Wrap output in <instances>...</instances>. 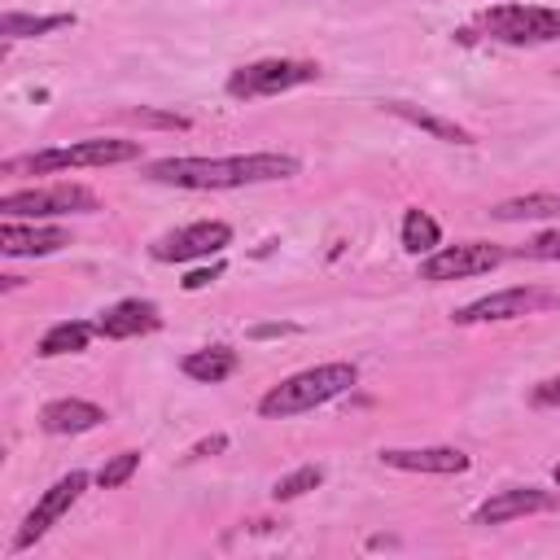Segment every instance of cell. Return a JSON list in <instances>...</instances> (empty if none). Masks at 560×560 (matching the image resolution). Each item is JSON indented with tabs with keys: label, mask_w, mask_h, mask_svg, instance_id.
I'll list each match as a JSON object with an SVG mask.
<instances>
[{
	"label": "cell",
	"mask_w": 560,
	"mask_h": 560,
	"mask_svg": "<svg viewBox=\"0 0 560 560\" xmlns=\"http://www.w3.org/2000/svg\"><path fill=\"white\" fill-rule=\"evenodd\" d=\"M298 171L302 162L293 153L258 149V153H228V158H158L144 166V179L162 188H184V192H228V188L293 179Z\"/></svg>",
	"instance_id": "obj_1"
},
{
	"label": "cell",
	"mask_w": 560,
	"mask_h": 560,
	"mask_svg": "<svg viewBox=\"0 0 560 560\" xmlns=\"http://www.w3.org/2000/svg\"><path fill=\"white\" fill-rule=\"evenodd\" d=\"M354 385H359V368L346 359H328V363H315V368H302V372L276 381L258 398V416L262 420H293V416H306V411L341 398Z\"/></svg>",
	"instance_id": "obj_2"
},
{
	"label": "cell",
	"mask_w": 560,
	"mask_h": 560,
	"mask_svg": "<svg viewBox=\"0 0 560 560\" xmlns=\"http://www.w3.org/2000/svg\"><path fill=\"white\" fill-rule=\"evenodd\" d=\"M136 158H144L140 140L88 136V140H70V144H52V149L4 158L0 171L4 175H57V171H83V166H122V162H136Z\"/></svg>",
	"instance_id": "obj_3"
},
{
	"label": "cell",
	"mask_w": 560,
	"mask_h": 560,
	"mask_svg": "<svg viewBox=\"0 0 560 560\" xmlns=\"http://www.w3.org/2000/svg\"><path fill=\"white\" fill-rule=\"evenodd\" d=\"M477 26L508 44V48H538V44H556L560 39V9L551 4H521V0H508V4H490L477 13Z\"/></svg>",
	"instance_id": "obj_4"
},
{
	"label": "cell",
	"mask_w": 560,
	"mask_h": 560,
	"mask_svg": "<svg viewBox=\"0 0 560 560\" xmlns=\"http://www.w3.org/2000/svg\"><path fill=\"white\" fill-rule=\"evenodd\" d=\"M319 79V66L315 61H302V57H258V61H245L228 74L223 92L232 101H258V96H280V92H293V88H306Z\"/></svg>",
	"instance_id": "obj_5"
},
{
	"label": "cell",
	"mask_w": 560,
	"mask_h": 560,
	"mask_svg": "<svg viewBox=\"0 0 560 560\" xmlns=\"http://www.w3.org/2000/svg\"><path fill=\"white\" fill-rule=\"evenodd\" d=\"M101 197L88 184H35L0 197L4 219H66V214H96Z\"/></svg>",
	"instance_id": "obj_6"
},
{
	"label": "cell",
	"mask_w": 560,
	"mask_h": 560,
	"mask_svg": "<svg viewBox=\"0 0 560 560\" xmlns=\"http://www.w3.org/2000/svg\"><path fill=\"white\" fill-rule=\"evenodd\" d=\"M88 481H92V477H88L83 468H74V472H66V477H57V481L35 499V508L22 516V525H18V534H13V547H9V551L18 556V551L35 547V542H39V538H44V534H48V529H52V525H57V521H61V516L83 499Z\"/></svg>",
	"instance_id": "obj_7"
},
{
	"label": "cell",
	"mask_w": 560,
	"mask_h": 560,
	"mask_svg": "<svg viewBox=\"0 0 560 560\" xmlns=\"http://www.w3.org/2000/svg\"><path fill=\"white\" fill-rule=\"evenodd\" d=\"M547 306H560V293L538 289V284H508V289H494V293L451 311V319L455 324H503V319H521V315H534Z\"/></svg>",
	"instance_id": "obj_8"
},
{
	"label": "cell",
	"mask_w": 560,
	"mask_h": 560,
	"mask_svg": "<svg viewBox=\"0 0 560 560\" xmlns=\"http://www.w3.org/2000/svg\"><path fill=\"white\" fill-rule=\"evenodd\" d=\"M508 254L490 241H455V245H438L433 254L420 258V280L429 284H446V280H468V276H486L503 262Z\"/></svg>",
	"instance_id": "obj_9"
},
{
	"label": "cell",
	"mask_w": 560,
	"mask_h": 560,
	"mask_svg": "<svg viewBox=\"0 0 560 560\" xmlns=\"http://www.w3.org/2000/svg\"><path fill=\"white\" fill-rule=\"evenodd\" d=\"M228 245H232V223H223V219H197V223H184V228L158 236L149 245V258L153 262H197V258L223 254Z\"/></svg>",
	"instance_id": "obj_10"
},
{
	"label": "cell",
	"mask_w": 560,
	"mask_h": 560,
	"mask_svg": "<svg viewBox=\"0 0 560 560\" xmlns=\"http://www.w3.org/2000/svg\"><path fill=\"white\" fill-rule=\"evenodd\" d=\"M560 503L556 490H542V486H508L490 499H481L472 508V525L490 529V525H503V521H521V516H538V512H551Z\"/></svg>",
	"instance_id": "obj_11"
},
{
	"label": "cell",
	"mask_w": 560,
	"mask_h": 560,
	"mask_svg": "<svg viewBox=\"0 0 560 560\" xmlns=\"http://www.w3.org/2000/svg\"><path fill=\"white\" fill-rule=\"evenodd\" d=\"M381 464L394 472H429V477H455L472 468V459L459 446H381Z\"/></svg>",
	"instance_id": "obj_12"
},
{
	"label": "cell",
	"mask_w": 560,
	"mask_h": 560,
	"mask_svg": "<svg viewBox=\"0 0 560 560\" xmlns=\"http://www.w3.org/2000/svg\"><path fill=\"white\" fill-rule=\"evenodd\" d=\"M70 245V232L66 228H52V223H22V219H4L0 223V254L4 258H48L57 249Z\"/></svg>",
	"instance_id": "obj_13"
},
{
	"label": "cell",
	"mask_w": 560,
	"mask_h": 560,
	"mask_svg": "<svg viewBox=\"0 0 560 560\" xmlns=\"http://www.w3.org/2000/svg\"><path fill=\"white\" fill-rule=\"evenodd\" d=\"M158 328H162V311L149 298H122L96 315V337H105V341H131V337H144Z\"/></svg>",
	"instance_id": "obj_14"
},
{
	"label": "cell",
	"mask_w": 560,
	"mask_h": 560,
	"mask_svg": "<svg viewBox=\"0 0 560 560\" xmlns=\"http://www.w3.org/2000/svg\"><path fill=\"white\" fill-rule=\"evenodd\" d=\"M105 420V407L92 398H52L39 407V429L52 438H74V433H92Z\"/></svg>",
	"instance_id": "obj_15"
},
{
	"label": "cell",
	"mask_w": 560,
	"mask_h": 560,
	"mask_svg": "<svg viewBox=\"0 0 560 560\" xmlns=\"http://www.w3.org/2000/svg\"><path fill=\"white\" fill-rule=\"evenodd\" d=\"M236 368H241V354H236L232 346H201V350H188V354L179 359V372H184L188 381H197V385H219V381H228Z\"/></svg>",
	"instance_id": "obj_16"
},
{
	"label": "cell",
	"mask_w": 560,
	"mask_h": 560,
	"mask_svg": "<svg viewBox=\"0 0 560 560\" xmlns=\"http://www.w3.org/2000/svg\"><path fill=\"white\" fill-rule=\"evenodd\" d=\"M92 337H96V319L88 324V319H61V324H52L44 337H39V346H35V354L39 359H61V354H83L88 346H92Z\"/></svg>",
	"instance_id": "obj_17"
},
{
	"label": "cell",
	"mask_w": 560,
	"mask_h": 560,
	"mask_svg": "<svg viewBox=\"0 0 560 560\" xmlns=\"http://www.w3.org/2000/svg\"><path fill=\"white\" fill-rule=\"evenodd\" d=\"M66 26H74V13H18V9H9L0 18L4 44H13V39H44L52 31H66Z\"/></svg>",
	"instance_id": "obj_18"
},
{
	"label": "cell",
	"mask_w": 560,
	"mask_h": 560,
	"mask_svg": "<svg viewBox=\"0 0 560 560\" xmlns=\"http://www.w3.org/2000/svg\"><path fill=\"white\" fill-rule=\"evenodd\" d=\"M381 109H389L394 118H402V122H411V127L429 131V136H433V140H442V144H472V136H468L459 122L438 118V114H429V109H416V105H407V101H385Z\"/></svg>",
	"instance_id": "obj_19"
},
{
	"label": "cell",
	"mask_w": 560,
	"mask_h": 560,
	"mask_svg": "<svg viewBox=\"0 0 560 560\" xmlns=\"http://www.w3.org/2000/svg\"><path fill=\"white\" fill-rule=\"evenodd\" d=\"M490 219L499 223H521V219H560V192H525L490 206Z\"/></svg>",
	"instance_id": "obj_20"
},
{
	"label": "cell",
	"mask_w": 560,
	"mask_h": 560,
	"mask_svg": "<svg viewBox=\"0 0 560 560\" xmlns=\"http://www.w3.org/2000/svg\"><path fill=\"white\" fill-rule=\"evenodd\" d=\"M398 236H402V249H407V254L424 258V254H433V249L442 245V223H438L429 210H416V206H411V210L402 214V232H398Z\"/></svg>",
	"instance_id": "obj_21"
},
{
	"label": "cell",
	"mask_w": 560,
	"mask_h": 560,
	"mask_svg": "<svg viewBox=\"0 0 560 560\" xmlns=\"http://www.w3.org/2000/svg\"><path fill=\"white\" fill-rule=\"evenodd\" d=\"M319 486H324V468H319V464H302V468L284 472V477L271 486V499H276V503H293V499H302V494H311V490H319Z\"/></svg>",
	"instance_id": "obj_22"
},
{
	"label": "cell",
	"mask_w": 560,
	"mask_h": 560,
	"mask_svg": "<svg viewBox=\"0 0 560 560\" xmlns=\"http://www.w3.org/2000/svg\"><path fill=\"white\" fill-rule=\"evenodd\" d=\"M136 468H140V451H118L96 468V486L101 490H118V486H127L136 477Z\"/></svg>",
	"instance_id": "obj_23"
},
{
	"label": "cell",
	"mask_w": 560,
	"mask_h": 560,
	"mask_svg": "<svg viewBox=\"0 0 560 560\" xmlns=\"http://www.w3.org/2000/svg\"><path fill=\"white\" fill-rule=\"evenodd\" d=\"M521 258H534V262H560V228L529 236V241L521 245Z\"/></svg>",
	"instance_id": "obj_24"
},
{
	"label": "cell",
	"mask_w": 560,
	"mask_h": 560,
	"mask_svg": "<svg viewBox=\"0 0 560 560\" xmlns=\"http://www.w3.org/2000/svg\"><path fill=\"white\" fill-rule=\"evenodd\" d=\"M131 118H136V122H153V127H175V131H184V127H188V118H184V114H158V109H144V105H140V109H131Z\"/></svg>",
	"instance_id": "obj_25"
},
{
	"label": "cell",
	"mask_w": 560,
	"mask_h": 560,
	"mask_svg": "<svg viewBox=\"0 0 560 560\" xmlns=\"http://www.w3.org/2000/svg\"><path fill=\"white\" fill-rule=\"evenodd\" d=\"M529 402L534 407H560V376H547L529 389Z\"/></svg>",
	"instance_id": "obj_26"
},
{
	"label": "cell",
	"mask_w": 560,
	"mask_h": 560,
	"mask_svg": "<svg viewBox=\"0 0 560 560\" xmlns=\"http://www.w3.org/2000/svg\"><path fill=\"white\" fill-rule=\"evenodd\" d=\"M223 276V262H210V267H197V271H188L179 284L188 289V293H197V289H206V284H214Z\"/></svg>",
	"instance_id": "obj_27"
},
{
	"label": "cell",
	"mask_w": 560,
	"mask_h": 560,
	"mask_svg": "<svg viewBox=\"0 0 560 560\" xmlns=\"http://www.w3.org/2000/svg\"><path fill=\"white\" fill-rule=\"evenodd\" d=\"M284 332H298V324H254L249 337L262 341V337H284Z\"/></svg>",
	"instance_id": "obj_28"
},
{
	"label": "cell",
	"mask_w": 560,
	"mask_h": 560,
	"mask_svg": "<svg viewBox=\"0 0 560 560\" xmlns=\"http://www.w3.org/2000/svg\"><path fill=\"white\" fill-rule=\"evenodd\" d=\"M228 446V438L223 433H214V438H206V442H197L192 451H188V459H197V455H214V451H223Z\"/></svg>",
	"instance_id": "obj_29"
},
{
	"label": "cell",
	"mask_w": 560,
	"mask_h": 560,
	"mask_svg": "<svg viewBox=\"0 0 560 560\" xmlns=\"http://www.w3.org/2000/svg\"><path fill=\"white\" fill-rule=\"evenodd\" d=\"M551 481H556V486H560V464H556V468H551Z\"/></svg>",
	"instance_id": "obj_30"
}]
</instances>
